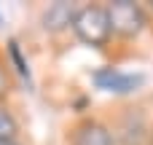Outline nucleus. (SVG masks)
<instances>
[{"instance_id":"f257e3e1","label":"nucleus","mask_w":153,"mask_h":145,"mask_svg":"<svg viewBox=\"0 0 153 145\" xmlns=\"http://www.w3.org/2000/svg\"><path fill=\"white\" fill-rule=\"evenodd\" d=\"M73 32L86 46H105L110 32H113L108 8H102V5H83V8H78V13L73 19Z\"/></svg>"},{"instance_id":"f03ea898","label":"nucleus","mask_w":153,"mask_h":145,"mask_svg":"<svg viewBox=\"0 0 153 145\" xmlns=\"http://www.w3.org/2000/svg\"><path fill=\"white\" fill-rule=\"evenodd\" d=\"M108 16H110V27L113 32L124 35V38H134L143 27H145V13L137 3L132 0H113L108 5Z\"/></svg>"},{"instance_id":"7ed1b4c3","label":"nucleus","mask_w":153,"mask_h":145,"mask_svg":"<svg viewBox=\"0 0 153 145\" xmlns=\"http://www.w3.org/2000/svg\"><path fill=\"white\" fill-rule=\"evenodd\" d=\"M94 83L105 91H116V94H129L134 91L140 83H143V75H134V73H121V70H113V67H102L97 70L94 75Z\"/></svg>"},{"instance_id":"20e7f679","label":"nucleus","mask_w":153,"mask_h":145,"mask_svg":"<svg viewBox=\"0 0 153 145\" xmlns=\"http://www.w3.org/2000/svg\"><path fill=\"white\" fill-rule=\"evenodd\" d=\"M75 13H78V11H75L70 3H65V0L51 3V5L46 8V13H43V27L51 30V32H59V30H65V27H73Z\"/></svg>"},{"instance_id":"39448f33","label":"nucleus","mask_w":153,"mask_h":145,"mask_svg":"<svg viewBox=\"0 0 153 145\" xmlns=\"http://www.w3.org/2000/svg\"><path fill=\"white\" fill-rule=\"evenodd\" d=\"M73 145H113V135L108 132V126L97 121H86L75 129Z\"/></svg>"},{"instance_id":"423d86ee","label":"nucleus","mask_w":153,"mask_h":145,"mask_svg":"<svg viewBox=\"0 0 153 145\" xmlns=\"http://www.w3.org/2000/svg\"><path fill=\"white\" fill-rule=\"evenodd\" d=\"M8 54H11V59H13V65H16V70H19V75L27 81V86L32 83V78H30V67H27V62H24V57H22V48H19V43L16 40H11L8 43Z\"/></svg>"},{"instance_id":"0eeeda50","label":"nucleus","mask_w":153,"mask_h":145,"mask_svg":"<svg viewBox=\"0 0 153 145\" xmlns=\"http://www.w3.org/2000/svg\"><path fill=\"white\" fill-rule=\"evenodd\" d=\"M13 135H16V118L5 108H0V140H13Z\"/></svg>"},{"instance_id":"6e6552de","label":"nucleus","mask_w":153,"mask_h":145,"mask_svg":"<svg viewBox=\"0 0 153 145\" xmlns=\"http://www.w3.org/2000/svg\"><path fill=\"white\" fill-rule=\"evenodd\" d=\"M8 91V75H5V70H3V65H0V97Z\"/></svg>"},{"instance_id":"1a4fd4ad","label":"nucleus","mask_w":153,"mask_h":145,"mask_svg":"<svg viewBox=\"0 0 153 145\" xmlns=\"http://www.w3.org/2000/svg\"><path fill=\"white\" fill-rule=\"evenodd\" d=\"M0 145H19L16 140H0Z\"/></svg>"},{"instance_id":"9d476101","label":"nucleus","mask_w":153,"mask_h":145,"mask_svg":"<svg viewBox=\"0 0 153 145\" xmlns=\"http://www.w3.org/2000/svg\"><path fill=\"white\" fill-rule=\"evenodd\" d=\"M151 145H153V132H151Z\"/></svg>"}]
</instances>
